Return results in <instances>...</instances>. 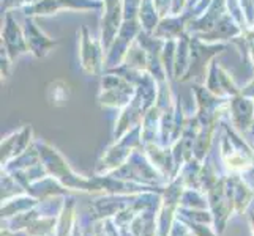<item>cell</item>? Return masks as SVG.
<instances>
[{"mask_svg": "<svg viewBox=\"0 0 254 236\" xmlns=\"http://www.w3.org/2000/svg\"><path fill=\"white\" fill-rule=\"evenodd\" d=\"M177 216L185 217V219H190V221H194V222H204V224L213 225V214L210 209H192V208L179 206Z\"/></svg>", "mask_w": 254, "mask_h": 236, "instance_id": "30bf717a", "label": "cell"}, {"mask_svg": "<svg viewBox=\"0 0 254 236\" xmlns=\"http://www.w3.org/2000/svg\"><path fill=\"white\" fill-rule=\"evenodd\" d=\"M141 194H109L90 203V217L95 221H103L114 217L124 209L134 206L141 200Z\"/></svg>", "mask_w": 254, "mask_h": 236, "instance_id": "7a4b0ae2", "label": "cell"}, {"mask_svg": "<svg viewBox=\"0 0 254 236\" xmlns=\"http://www.w3.org/2000/svg\"><path fill=\"white\" fill-rule=\"evenodd\" d=\"M179 219H182L183 222H185L190 229H191V232L194 233V236H220L216 232H215V229H212V224H204V222H194V221H190V219H185V217H180V216H177Z\"/></svg>", "mask_w": 254, "mask_h": 236, "instance_id": "8fae6325", "label": "cell"}, {"mask_svg": "<svg viewBox=\"0 0 254 236\" xmlns=\"http://www.w3.org/2000/svg\"><path fill=\"white\" fill-rule=\"evenodd\" d=\"M207 197L208 209L213 214V229L221 236L227 227V221L232 214H235V205L227 188V178L224 177L218 180L216 185L207 192Z\"/></svg>", "mask_w": 254, "mask_h": 236, "instance_id": "6da1fadb", "label": "cell"}, {"mask_svg": "<svg viewBox=\"0 0 254 236\" xmlns=\"http://www.w3.org/2000/svg\"><path fill=\"white\" fill-rule=\"evenodd\" d=\"M226 178H227V188H229V192L235 205V214H243L253 202L254 190L239 177V175L226 177Z\"/></svg>", "mask_w": 254, "mask_h": 236, "instance_id": "277c9868", "label": "cell"}, {"mask_svg": "<svg viewBox=\"0 0 254 236\" xmlns=\"http://www.w3.org/2000/svg\"><path fill=\"white\" fill-rule=\"evenodd\" d=\"M38 203H40V200L32 197L30 194H27V192H25V194H21V195H16L13 198H8L5 202H2V211H0L2 213V219L6 221V219H10V217L22 214Z\"/></svg>", "mask_w": 254, "mask_h": 236, "instance_id": "8992f818", "label": "cell"}, {"mask_svg": "<svg viewBox=\"0 0 254 236\" xmlns=\"http://www.w3.org/2000/svg\"><path fill=\"white\" fill-rule=\"evenodd\" d=\"M161 206H152L139 211L133 222L129 224V232L133 236H156L158 232V213Z\"/></svg>", "mask_w": 254, "mask_h": 236, "instance_id": "3957f363", "label": "cell"}, {"mask_svg": "<svg viewBox=\"0 0 254 236\" xmlns=\"http://www.w3.org/2000/svg\"><path fill=\"white\" fill-rule=\"evenodd\" d=\"M74 208L76 203L73 198H66L65 200V205L62 213L59 216V221H57V229H56V235L54 236H69L74 229V224H76V214H74Z\"/></svg>", "mask_w": 254, "mask_h": 236, "instance_id": "52a82bcc", "label": "cell"}, {"mask_svg": "<svg viewBox=\"0 0 254 236\" xmlns=\"http://www.w3.org/2000/svg\"><path fill=\"white\" fill-rule=\"evenodd\" d=\"M57 221L59 216L38 217V219H35L27 225L25 232H27L29 236H54L57 229Z\"/></svg>", "mask_w": 254, "mask_h": 236, "instance_id": "ba28073f", "label": "cell"}, {"mask_svg": "<svg viewBox=\"0 0 254 236\" xmlns=\"http://www.w3.org/2000/svg\"><path fill=\"white\" fill-rule=\"evenodd\" d=\"M169 236H194V233L191 232L190 227L183 222L182 219H179V217H175V221H174V225H172V229H171V233Z\"/></svg>", "mask_w": 254, "mask_h": 236, "instance_id": "7c38bea8", "label": "cell"}, {"mask_svg": "<svg viewBox=\"0 0 254 236\" xmlns=\"http://www.w3.org/2000/svg\"><path fill=\"white\" fill-rule=\"evenodd\" d=\"M248 221H250V227H251V235L254 236V209L250 213L248 216Z\"/></svg>", "mask_w": 254, "mask_h": 236, "instance_id": "4fadbf2b", "label": "cell"}, {"mask_svg": "<svg viewBox=\"0 0 254 236\" xmlns=\"http://www.w3.org/2000/svg\"><path fill=\"white\" fill-rule=\"evenodd\" d=\"M25 192L30 194L32 197L38 198V200H45L48 197L68 194L65 186L54 177H46L45 180H38V181L32 183V185H29L27 188H25Z\"/></svg>", "mask_w": 254, "mask_h": 236, "instance_id": "5b68a950", "label": "cell"}, {"mask_svg": "<svg viewBox=\"0 0 254 236\" xmlns=\"http://www.w3.org/2000/svg\"><path fill=\"white\" fill-rule=\"evenodd\" d=\"M180 206L183 208H192V209H208V197L207 192L200 189H190L187 188L183 190L180 198Z\"/></svg>", "mask_w": 254, "mask_h": 236, "instance_id": "9c48e42d", "label": "cell"}]
</instances>
